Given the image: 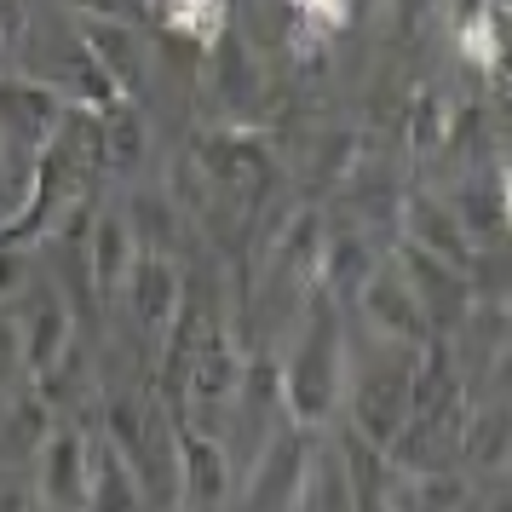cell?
Returning <instances> with one entry per match:
<instances>
[{
  "mask_svg": "<svg viewBox=\"0 0 512 512\" xmlns=\"http://www.w3.org/2000/svg\"><path fill=\"white\" fill-rule=\"evenodd\" d=\"M29 386H35V392L47 397V409H52V415H70L75 403H81V397L93 392V374H87V357H81V351L70 346L64 357H58V363H52V369L35 374Z\"/></svg>",
  "mask_w": 512,
  "mask_h": 512,
  "instance_id": "484cf974",
  "label": "cell"
},
{
  "mask_svg": "<svg viewBox=\"0 0 512 512\" xmlns=\"http://www.w3.org/2000/svg\"><path fill=\"white\" fill-rule=\"evenodd\" d=\"M311 438H317V426H300L294 415H282L277 426L259 438V461L248 466V478L236 484L242 507H300Z\"/></svg>",
  "mask_w": 512,
  "mask_h": 512,
  "instance_id": "3957f363",
  "label": "cell"
},
{
  "mask_svg": "<svg viewBox=\"0 0 512 512\" xmlns=\"http://www.w3.org/2000/svg\"><path fill=\"white\" fill-rule=\"evenodd\" d=\"M18 340H24V374L29 380L41 369H52V363L75 346V305L64 300V288H29L24 317H18Z\"/></svg>",
  "mask_w": 512,
  "mask_h": 512,
  "instance_id": "4fadbf2b",
  "label": "cell"
},
{
  "mask_svg": "<svg viewBox=\"0 0 512 512\" xmlns=\"http://www.w3.org/2000/svg\"><path fill=\"white\" fill-rule=\"evenodd\" d=\"M380 265V254L369 248L363 231H323V254H317V288L334 305H351L363 294L369 271Z\"/></svg>",
  "mask_w": 512,
  "mask_h": 512,
  "instance_id": "e0dca14e",
  "label": "cell"
},
{
  "mask_svg": "<svg viewBox=\"0 0 512 512\" xmlns=\"http://www.w3.org/2000/svg\"><path fill=\"white\" fill-rule=\"evenodd\" d=\"M87 507H144V484L116 438L98 426L87 432Z\"/></svg>",
  "mask_w": 512,
  "mask_h": 512,
  "instance_id": "ac0fdd59",
  "label": "cell"
},
{
  "mask_svg": "<svg viewBox=\"0 0 512 512\" xmlns=\"http://www.w3.org/2000/svg\"><path fill=\"white\" fill-rule=\"evenodd\" d=\"M512 461V397H489V403H466L461 426V466L472 478H495Z\"/></svg>",
  "mask_w": 512,
  "mask_h": 512,
  "instance_id": "9a60e30c",
  "label": "cell"
},
{
  "mask_svg": "<svg viewBox=\"0 0 512 512\" xmlns=\"http://www.w3.org/2000/svg\"><path fill=\"white\" fill-rule=\"evenodd\" d=\"M156 18H162L179 41L208 52L225 29H231V0H162L156 6Z\"/></svg>",
  "mask_w": 512,
  "mask_h": 512,
  "instance_id": "7402d4cb",
  "label": "cell"
},
{
  "mask_svg": "<svg viewBox=\"0 0 512 512\" xmlns=\"http://www.w3.org/2000/svg\"><path fill=\"white\" fill-rule=\"evenodd\" d=\"M190 156L202 162V173H208L225 196H248V202H259L265 185L277 179L271 144L259 139V133H202V144H196Z\"/></svg>",
  "mask_w": 512,
  "mask_h": 512,
  "instance_id": "9c48e42d",
  "label": "cell"
},
{
  "mask_svg": "<svg viewBox=\"0 0 512 512\" xmlns=\"http://www.w3.org/2000/svg\"><path fill=\"white\" fill-rule=\"evenodd\" d=\"M392 259L403 265L409 288H415L420 305H426L432 334H455V328L466 323V311H472V271H466V265H449V259H438V254H426V248L403 242V236H397Z\"/></svg>",
  "mask_w": 512,
  "mask_h": 512,
  "instance_id": "5b68a950",
  "label": "cell"
},
{
  "mask_svg": "<svg viewBox=\"0 0 512 512\" xmlns=\"http://www.w3.org/2000/svg\"><path fill=\"white\" fill-rule=\"evenodd\" d=\"M29 288V248L24 242H0V300H18Z\"/></svg>",
  "mask_w": 512,
  "mask_h": 512,
  "instance_id": "f546056e",
  "label": "cell"
},
{
  "mask_svg": "<svg viewBox=\"0 0 512 512\" xmlns=\"http://www.w3.org/2000/svg\"><path fill=\"white\" fill-rule=\"evenodd\" d=\"M438 6H443V0H392V18H397V29L409 35V29H420Z\"/></svg>",
  "mask_w": 512,
  "mask_h": 512,
  "instance_id": "1f68e13d",
  "label": "cell"
},
{
  "mask_svg": "<svg viewBox=\"0 0 512 512\" xmlns=\"http://www.w3.org/2000/svg\"><path fill=\"white\" fill-rule=\"evenodd\" d=\"M127 225H133V242L150 248V254H173V242H179V202L162 196V190H139V196H127V213H121Z\"/></svg>",
  "mask_w": 512,
  "mask_h": 512,
  "instance_id": "603a6c76",
  "label": "cell"
},
{
  "mask_svg": "<svg viewBox=\"0 0 512 512\" xmlns=\"http://www.w3.org/2000/svg\"><path fill=\"white\" fill-rule=\"evenodd\" d=\"M208 87L219 98V110L231 121H259L265 116V104H271V75L259 64V52L248 47V35H236L225 29L219 41L208 47Z\"/></svg>",
  "mask_w": 512,
  "mask_h": 512,
  "instance_id": "8992f818",
  "label": "cell"
},
{
  "mask_svg": "<svg viewBox=\"0 0 512 512\" xmlns=\"http://www.w3.org/2000/svg\"><path fill=\"white\" fill-rule=\"evenodd\" d=\"M75 18H121V24H139V18H156L150 0H64Z\"/></svg>",
  "mask_w": 512,
  "mask_h": 512,
  "instance_id": "83f0119b",
  "label": "cell"
},
{
  "mask_svg": "<svg viewBox=\"0 0 512 512\" xmlns=\"http://www.w3.org/2000/svg\"><path fill=\"white\" fill-rule=\"evenodd\" d=\"M449 208H455V219L466 225L478 259L512 242V219H507V202H501V185H495V167H466L461 179H455Z\"/></svg>",
  "mask_w": 512,
  "mask_h": 512,
  "instance_id": "5bb4252c",
  "label": "cell"
},
{
  "mask_svg": "<svg viewBox=\"0 0 512 512\" xmlns=\"http://www.w3.org/2000/svg\"><path fill=\"white\" fill-rule=\"evenodd\" d=\"M357 305H363V323H369V334H386V340H403V346L432 340L426 305H420V294L409 288V277H403V265H397L392 254L369 271V282H363Z\"/></svg>",
  "mask_w": 512,
  "mask_h": 512,
  "instance_id": "ba28073f",
  "label": "cell"
},
{
  "mask_svg": "<svg viewBox=\"0 0 512 512\" xmlns=\"http://www.w3.org/2000/svg\"><path fill=\"white\" fill-rule=\"evenodd\" d=\"M415 351L420 346H403L392 340V357L380 363V369H363L351 374L346 369V426H357L363 438L386 443L403 432V420H409V374H415Z\"/></svg>",
  "mask_w": 512,
  "mask_h": 512,
  "instance_id": "7a4b0ae2",
  "label": "cell"
},
{
  "mask_svg": "<svg viewBox=\"0 0 512 512\" xmlns=\"http://www.w3.org/2000/svg\"><path fill=\"white\" fill-rule=\"evenodd\" d=\"M139 259V242H133V225L121 213H93V288H98V305L116 300L127 271Z\"/></svg>",
  "mask_w": 512,
  "mask_h": 512,
  "instance_id": "ffe728a7",
  "label": "cell"
},
{
  "mask_svg": "<svg viewBox=\"0 0 512 512\" xmlns=\"http://www.w3.org/2000/svg\"><path fill=\"white\" fill-rule=\"evenodd\" d=\"M397 231H403V242H415L426 254L449 259V265H466V271L478 265L472 236H466V225L455 219L449 196H438V190H403V202H397Z\"/></svg>",
  "mask_w": 512,
  "mask_h": 512,
  "instance_id": "8fae6325",
  "label": "cell"
},
{
  "mask_svg": "<svg viewBox=\"0 0 512 512\" xmlns=\"http://www.w3.org/2000/svg\"><path fill=\"white\" fill-rule=\"evenodd\" d=\"M455 121H461L455 98L443 93V87H420L415 104H409V144H415L420 156H432V150H443V144L455 139Z\"/></svg>",
  "mask_w": 512,
  "mask_h": 512,
  "instance_id": "cb8c5ba5",
  "label": "cell"
},
{
  "mask_svg": "<svg viewBox=\"0 0 512 512\" xmlns=\"http://www.w3.org/2000/svg\"><path fill=\"white\" fill-rule=\"evenodd\" d=\"M311 167H317V179H328V185H346L351 167H357V139H351V133H323Z\"/></svg>",
  "mask_w": 512,
  "mask_h": 512,
  "instance_id": "4316f807",
  "label": "cell"
},
{
  "mask_svg": "<svg viewBox=\"0 0 512 512\" xmlns=\"http://www.w3.org/2000/svg\"><path fill=\"white\" fill-rule=\"evenodd\" d=\"M98 121H104V167H116V173H127V167L144 156V121H139V104L133 98H116L110 110H98Z\"/></svg>",
  "mask_w": 512,
  "mask_h": 512,
  "instance_id": "d4e9b609",
  "label": "cell"
},
{
  "mask_svg": "<svg viewBox=\"0 0 512 512\" xmlns=\"http://www.w3.org/2000/svg\"><path fill=\"white\" fill-rule=\"evenodd\" d=\"M495 185H501V202H507V219H512V139L495 156Z\"/></svg>",
  "mask_w": 512,
  "mask_h": 512,
  "instance_id": "d6a6232c",
  "label": "cell"
},
{
  "mask_svg": "<svg viewBox=\"0 0 512 512\" xmlns=\"http://www.w3.org/2000/svg\"><path fill=\"white\" fill-rule=\"evenodd\" d=\"M24 374V340H18V323L0 317V392Z\"/></svg>",
  "mask_w": 512,
  "mask_h": 512,
  "instance_id": "4dcf8cb0",
  "label": "cell"
},
{
  "mask_svg": "<svg viewBox=\"0 0 512 512\" xmlns=\"http://www.w3.org/2000/svg\"><path fill=\"white\" fill-rule=\"evenodd\" d=\"M346 369H351V346L340 328V305L328 300L323 288H311L300 305V334L282 357V403L300 426H328L340 397H346Z\"/></svg>",
  "mask_w": 512,
  "mask_h": 512,
  "instance_id": "6da1fadb",
  "label": "cell"
},
{
  "mask_svg": "<svg viewBox=\"0 0 512 512\" xmlns=\"http://www.w3.org/2000/svg\"><path fill=\"white\" fill-rule=\"evenodd\" d=\"M64 110H70V98L52 93L47 81H35V75H0V144H6V156L35 167V156L58 133Z\"/></svg>",
  "mask_w": 512,
  "mask_h": 512,
  "instance_id": "277c9868",
  "label": "cell"
},
{
  "mask_svg": "<svg viewBox=\"0 0 512 512\" xmlns=\"http://www.w3.org/2000/svg\"><path fill=\"white\" fill-rule=\"evenodd\" d=\"M334 443H340V461H346V478H351V507H386L397 478L386 443L363 438L357 426H334Z\"/></svg>",
  "mask_w": 512,
  "mask_h": 512,
  "instance_id": "d6986e66",
  "label": "cell"
},
{
  "mask_svg": "<svg viewBox=\"0 0 512 512\" xmlns=\"http://www.w3.org/2000/svg\"><path fill=\"white\" fill-rule=\"evenodd\" d=\"M116 300H127V317H133V328H139L144 340L162 346L167 328H173V317H179V305H185V277H179L173 254H150V248H139V259H133V271H127V282H121Z\"/></svg>",
  "mask_w": 512,
  "mask_h": 512,
  "instance_id": "52a82bcc",
  "label": "cell"
},
{
  "mask_svg": "<svg viewBox=\"0 0 512 512\" xmlns=\"http://www.w3.org/2000/svg\"><path fill=\"white\" fill-rule=\"evenodd\" d=\"M288 18H300V24H317V29H334L351 18V0H288Z\"/></svg>",
  "mask_w": 512,
  "mask_h": 512,
  "instance_id": "f1b7e54d",
  "label": "cell"
},
{
  "mask_svg": "<svg viewBox=\"0 0 512 512\" xmlns=\"http://www.w3.org/2000/svg\"><path fill=\"white\" fill-rule=\"evenodd\" d=\"M150 6H162V0H150Z\"/></svg>",
  "mask_w": 512,
  "mask_h": 512,
  "instance_id": "836d02e7",
  "label": "cell"
},
{
  "mask_svg": "<svg viewBox=\"0 0 512 512\" xmlns=\"http://www.w3.org/2000/svg\"><path fill=\"white\" fill-rule=\"evenodd\" d=\"M75 35L93 47V58L110 70V81L121 87V98H144V47H139V24L121 18H75Z\"/></svg>",
  "mask_w": 512,
  "mask_h": 512,
  "instance_id": "2e32d148",
  "label": "cell"
},
{
  "mask_svg": "<svg viewBox=\"0 0 512 512\" xmlns=\"http://www.w3.org/2000/svg\"><path fill=\"white\" fill-rule=\"evenodd\" d=\"M236 489L231 449L208 426L179 420V507H225Z\"/></svg>",
  "mask_w": 512,
  "mask_h": 512,
  "instance_id": "7c38bea8",
  "label": "cell"
},
{
  "mask_svg": "<svg viewBox=\"0 0 512 512\" xmlns=\"http://www.w3.org/2000/svg\"><path fill=\"white\" fill-rule=\"evenodd\" d=\"M29 478H35L41 507H87V432L75 420H52Z\"/></svg>",
  "mask_w": 512,
  "mask_h": 512,
  "instance_id": "30bf717a",
  "label": "cell"
},
{
  "mask_svg": "<svg viewBox=\"0 0 512 512\" xmlns=\"http://www.w3.org/2000/svg\"><path fill=\"white\" fill-rule=\"evenodd\" d=\"M317 432H323V426H317ZM300 507H351V478H346V461H340V443H334V432H328V438H311Z\"/></svg>",
  "mask_w": 512,
  "mask_h": 512,
  "instance_id": "44dd1931",
  "label": "cell"
}]
</instances>
